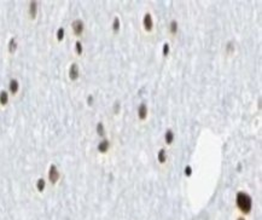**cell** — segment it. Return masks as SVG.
Listing matches in <instances>:
<instances>
[{
  "label": "cell",
  "instance_id": "6da1fadb",
  "mask_svg": "<svg viewBox=\"0 0 262 220\" xmlns=\"http://www.w3.org/2000/svg\"><path fill=\"white\" fill-rule=\"evenodd\" d=\"M236 204L243 214H249L252 208V200L249 194L244 191H238L236 195Z\"/></svg>",
  "mask_w": 262,
  "mask_h": 220
},
{
  "label": "cell",
  "instance_id": "7a4b0ae2",
  "mask_svg": "<svg viewBox=\"0 0 262 220\" xmlns=\"http://www.w3.org/2000/svg\"><path fill=\"white\" fill-rule=\"evenodd\" d=\"M143 27H144L145 31H148V33L152 31V29H154V18H152L150 12H146L144 15V17H143Z\"/></svg>",
  "mask_w": 262,
  "mask_h": 220
},
{
  "label": "cell",
  "instance_id": "3957f363",
  "mask_svg": "<svg viewBox=\"0 0 262 220\" xmlns=\"http://www.w3.org/2000/svg\"><path fill=\"white\" fill-rule=\"evenodd\" d=\"M48 179L52 184H56L58 180H59V171H58L57 166L51 165V167L48 169Z\"/></svg>",
  "mask_w": 262,
  "mask_h": 220
},
{
  "label": "cell",
  "instance_id": "277c9868",
  "mask_svg": "<svg viewBox=\"0 0 262 220\" xmlns=\"http://www.w3.org/2000/svg\"><path fill=\"white\" fill-rule=\"evenodd\" d=\"M71 28H73V31L75 35H81L83 33V29H85V24L81 19H75L71 24Z\"/></svg>",
  "mask_w": 262,
  "mask_h": 220
},
{
  "label": "cell",
  "instance_id": "5b68a950",
  "mask_svg": "<svg viewBox=\"0 0 262 220\" xmlns=\"http://www.w3.org/2000/svg\"><path fill=\"white\" fill-rule=\"evenodd\" d=\"M148 115H149L148 105L145 103H141L139 105V108H138V117H139V120L145 121V120H146V117H148Z\"/></svg>",
  "mask_w": 262,
  "mask_h": 220
},
{
  "label": "cell",
  "instance_id": "8992f818",
  "mask_svg": "<svg viewBox=\"0 0 262 220\" xmlns=\"http://www.w3.org/2000/svg\"><path fill=\"white\" fill-rule=\"evenodd\" d=\"M79 75H80L79 66L76 64V63H73V64L70 66V69H69V78H70V80L75 81V80L79 79Z\"/></svg>",
  "mask_w": 262,
  "mask_h": 220
},
{
  "label": "cell",
  "instance_id": "52a82bcc",
  "mask_svg": "<svg viewBox=\"0 0 262 220\" xmlns=\"http://www.w3.org/2000/svg\"><path fill=\"white\" fill-rule=\"evenodd\" d=\"M110 146H111L110 140L106 139V138H104V139H102V142L98 144V151H99L100 154H105V152L109 151Z\"/></svg>",
  "mask_w": 262,
  "mask_h": 220
},
{
  "label": "cell",
  "instance_id": "ba28073f",
  "mask_svg": "<svg viewBox=\"0 0 262 220\" xmlns=\"http://www.w3.org/2000/svg\"><path fill=\"white\" fill-rule=\"evenodd\" d=\"M38 13V1H30L29 4V16L32 19H34L36 17Z\"/></svg>",
  "mask_w": 262,
  "mask_h": 220
},
{
  "label": "cell",
  "instance_id": "9c48e42d",
  "mask_svg": "<svg viewBox=\"0 0 262 220\" xmlns=\"http://www.w3.org/2000/svg\"><path fill=\"white\" fill-rule=\"evenodd\" d=\"M174 138H175V134H174L173 130H167L166 133H164V140L168 145H171L173 142H174Z\"/></svg>",
  "mask_w": 262,
  "mask_h": 220
},
{
  "label": "cell",
  "instance_id": "30bf717a",
  "mask_svg": "<svg viewBox=\"0 0 262 220\" xmlns=\"http://www.w3.org/2000/svg\"><path fill=\"white\" fill-rule=\"evenodd\" d=\"M9 88H10V92H11L12 94H16V93L18 92V89H19V84H18V81H17L16 79H12V80L10 81V84H9Z\"/></svg>",
  "mask_w": 262,
  "mask_h": 220
},
{
  "label": "cell",
  "instance_id": "8fae6325",
  "mask_svg": "<svg viewBox=\"0 0 262 220\" xmlns=\"http://www.w3.org/2000/svg\"><path fill=\"white\" fill-rule=\"evenodd\" d=\"M167 151H166V149H160V151H158V154H157V160H158V162L160 163H166L167 162Z\"/></svg>",
  "mask_w": 262,
  "mask_h": 220
},
{
  "label": "cell",
  "instance_id": "7c38bea8",
  "mask_svg": "<svg viewBox=\"0 0 262 220\" xmlns=\"http://www.w3.org/2000/svg\"><path fill=\"white\" fill-rule=\"evenodd\" d=\"M7 103H9V93L6 91H1L0 92V104L6 105Z\"/></svg>",
  "mask_w": 262,
  "mask_h": 220
},
{
  "label": "cell",
  "instance_id": "4fadbf2b",
  "mask_svg": "<svg viewBox=\"0 0 262 220\" xmlns=\"http://www.w3.org/2000/svg\"><path fill=\"white\" fill-rule=\"evenodd\" d=\"M120 28H121V22H120V18L116 16L114 18V22H112V31L114 33H119Z\"/></svg>",
  "mask_w": 262,
  "mask_h": 220
},
{
  "label": "cell",
  "instance_id": "5bb4252c",
  "mask_svg": "<svg viewBox=\"0 0 262 220\" xmlns=\"http://www.w3.org/2000/svg\"><path fill=\"white\" fill-rule=\"evenodd\" d=\"M178 29H179V24H178V22H177L175 19H173V21L169 23V31H170L171 34H177Z\"/></svg>",
  "mask_w": 262,
  "mask_h": 220
},
{
  "label": "cell",
  "instance_id": "9a60e30c",
  "mask_svg": "<svg viewBox=\"0 0 262 220\" xmlns=\"http://www.w3.org/2000/svg\"><path fill=\"white\" fill-rule=\"evenodd\" d=\"M96 130H97V134H98L99 137H104V136H105V130H104L103 122H98V123H97Z\"/></svg>",
  "mask_w": 262,
  "mask_h": 220
},
{
  "label": "cell",
  "instance_id": "2e32d148",
  "mask_svg": "<svg viewBox=\"0 0 262 220\" xmlns=\"http://www.w3.org/2000/svg\"><path fill=\"white\" fill-rule=\"evenodd\" d=\"M16 50H17V41H16V39H11L10 41H9V51L11 52V53H13V52H16Z\"/></svg>",
  "mask_w": 262,
  "mask_h": 220
},
{
  "label": "cell",
  "instance_id": "e0dca14e",
  "mask_svg": "<svg viewBox=\"0 0 262 220\" xmlns=\"http://www.w3.org/2000/svg\"><path fill=\"white\" fill-rule=\"evenodd\" d=\"M45 180L42 179V178H40V179H38V181H36V189H38V191H40V192H42L44 190H45Z\"/></svg>",
  "mask_w": 262,
  "mask_h": 220
},
{
  "label": "cell",
  "instance_id": "ac0fdd59",
  "mask_svg": "<svg viewBox=\"0 0 262 220\" xmlns=\"http://www.w3.org/2000/svg\"><path fill=\"white\" fill-rule=\"evenodd\" d=\"M64 39V29L63 28H59L57 30V40L58 41H62Z\"/></svg>",
  "mask_w": 262,
  "mask_h": 220
},
{
  "label": "cell",
  "instance_id": "d6986e66",
  "mask_svg": "<svg viewBox=\"0 0 262 220\" xmlns=\"http://www.w3.org/2000/svg\"><path fill=\"white\" fill-rule=\"evenodd\" d=\"M162 51H163V57H167V56L169 54V51H170V46H169V44H168V43L163 44V48H162Z\"/></svg>",
  "mask_w": 262,
  "mask_h": 220
},
{
  "label": "cell",
  "instance_id": "ffe728a7",
  "mask_svg": "<svg viewBox=\"0 0 262 220\" xmlns=\"http://www.w3.org/2000/svg\"><path fill=\"white\" fill-rule=\"evenodd\" d=\"M75 50H76V53L77 54H82V44L80 41H76L75 44Z\"/></svg>",
  "mask_w": 262,
  "mask_h": 220
},
{
  "label": "cell",
  "instance_id": "44dd1931",
  "mask_svg": "<svg viewBox=\"0 0 262 220\" xmlns=\"http://www.w3.org/2000/svg\"><path fill=\"white\" fill-rule=\"evenodd\" d=\"M226 50H227L228 52H233V51H235V44L232 43V41L227 43V45H226Z\"/></svg>",
  "mask_w": 262,
  "mask_h": 220
},
{
  "label": "cell",
  "instance_id": "7402d4cb",
  "mask_svg": "<svg viewBox=\"0 0 262 220\" xmlns=\"http://www.w3.org/2000/svg\"><path fill=\"white\" fill-rule=\"evenodd\" d=\"M120 105H121V104H120L119 101L115 102V104H114V113H115V114H119V111H120Z\"/></svg>",
  "mask_w": 262,
  "mask_h": 220
},
{
  "label": "cell",
  "instance_id": "603a6c76",
  "mask_svg": "<svg viewBox=\"0 0 262 220\" xmlns=\"http://www.w3.org/2000/svg\"><path fill=\"white\" fill-rule=\"evenodd\" d=\"M185 175H186V177H191V175H192V167H191V166H186V168H185Z\"/></svg>",
  "mask_w": 262,
  "mask_h": 220
},
{
  "label": "cell",
  "instance_id": "cb8c5ba5",
  "mask_svg": "<svg viewBox=\"0 0 262 220\" xmlns=\"http://www.w3.org/2000/svg\"><path fill=\"white\" fill-rule=\"evenodd\" d=\"M93 102H94V98H93V96H91V94H90V96L87 97V104L91 107V105L93 104Z\"/></svg>",
  "mask_w": 262,
  "mask_h": 220
},
{
  "label": "cell",
  "instance_id": "d4e9b609",
  "mask_svg": "<svg viewBox=\"0 0 262 220\" xmlns=\"http://www.w3.org/2000/svg\"><path fill=\"white\" fill-rule=\"evenodd\" d=\"M237 220H245V219H244V218H243V216H239V218H238V219H237Z\"/></svg>",
  "mask_w": 262,
  "mask_h": 220
}]
</instances>
